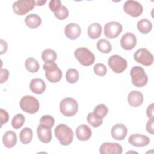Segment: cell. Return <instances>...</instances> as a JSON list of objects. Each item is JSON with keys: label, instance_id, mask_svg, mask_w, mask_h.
<instances>
[{"label": "cell", "instance_id": "5bb4252c", "mask_svg": "<svg viewBox=\"0 0 154 154\" xmlns=\"http://www.w3.org/2000/svg\"><path fill=\"white\" fill-rule=\"evenodd\" d=\"M81 28L79 25L75 23L67 24L64 28L66 36L70 40H76L81 34Z\"/></svg>", "mask_w": 154, "mask_h": 154}, {"label": "cell", "instance_id": "277c9868", "mask_svg": "<svg viewBox=\"0 0 154 154\" xmlns=\"http://www.w3.org/2000/svg\"><path fill=\"white\" fill-rule=\"evenodd\" d=\"M130 75L132 83L137 87H142L146 85L148 82V76L143 67L140 66H134L130 71Z\"/></svg>", "mask_w": 154, "mask_h": 154}, {"label": "cell", "instance_id": "d6986e66", "mask_svg": "<svg viewBox=\"0 0 154 154\" xmlns=\"http://www.w3.org/2000/svg\"><path fill=\"white\" fill-rule=\"evenodd\" d=\"M30 90L37 94H41L46 90V84L41 78H34L29 84Z\"/></svg>", "mask_w": 154, "mask_h": 154}, {"label": "cell", "instance_id": "ffe728a7", "mask_svg": "<svg viewBox=\"0 0 154 154\" xmlns=\"http://www.w3.org/2000/svg\"><path fill=\"white\" fill-rule=\"evenodd\" d=\"M2 142L5 147L12 148L17 143V137L14 132L12 131H7L3 135Z\"/></svg>", "mask_w": 154, "mask_h": 154}, {"label": "cell", "instance_id": "f35d334b", "mask_svg": "<svg viewBox=\"0 0 154 154\" xmlns=\"http://www.w3.org/2000/svg\"><path fill=\"white\" fill-rule=\"evenodd\" d=\"M9 76V72L8 70L5 69H1V79H0V82L1 84L4 83L5 82Z\"/></svg>", "mask_w": 154, "mask_h": 154}, {"label": "cell", "instance_id": "7a4b0ae2", "mask_svg": "<svg viewBox=\"0 0 154 154\" xmlns=\"http://www.w3.org/2000/svg\"><path fill=\"white\" fill-rule=\"evenodd\" d=\"M78 110L77 101L70 97H65L60 103V111L62 114L67 117L75 116Z\"/></svg>", "mask_w": 154, "mask_h": 154}, {"label": "cell", "instance_id": "9c48e42d", "mask_svg": "<svg viewBox=\"0 0 154 154\" xmlns=\"http://www.w3.org/2000/svg\"><path fill=\"white\" fill-rule=\"evenodd\" d=\"M124 11L134 17L140 16L143 11L142 5L137 1L128 0L123 5Z\"/></svg>", "mask_w": 154, "mask_h": 154}, {"label": "cell", "instance_id": "f1b7e54d", "mask_svg": "<svg viewBox=\"0 0 154 154\" xmlns=\"http://www.w3.org/2000/svg\"><path fill=\"white\" fill-rule=\"evenodd\" d=\"M108 112V108L106 105L101 103L97 105L94 109L93 113L99 119L104 118Z\"/></svg>", "mask_w": 154, "mask_h": 154}, {"label": "cell", "instance_id": "30bf717a", "mask_svg": "<svg viewBox=\"0 0 154 154\" xmlns=\"http://www.w3.org/2000/svg\"><path fill=\"white\" fill-rule=\"evenodd\" d=\"M123 29L122 25L117 22L111 21L104 26V34L108 38L113 39L117 37Z\"/></svg>", "mask_w": 154, "mask_h": 154}, {"label": "cell", "instance_id": "52a82bcc", "mask_svg": "<svg viewBox=\"0 0 154 154\" xmlns=\"http://www.w3.org/2000/svg\"><path fill=\"white\" fill-rule=\"evenodd\" d=\"M136 62L145 66H151L153 63V56L152 53L146 48L138 49L134 54Z\"/></svg>", "mask_w": 154, "mask_h": 154}, {"label": "cell", "instance_id": "ba28073f", "mask_svg": "<svg viewBox=\"0 0 154 154\" xmlns=\"http://www.w3.org/2000/svg\"><path fill=\"white\" fill-rule=\"evenodd\" d=\"M108 64L110 69L116 73H122L127 67V61L125 59L119 55L111 56L108 61Z\"/></svg>", "mask_w": 154, "mask_h": 154}, {"label": "cell", "instance_id": "d590c367", "mask_svg": "<svg viewBox=\"0 0 154 154\" xmlns=\"http://www.w3.org/2000/svg\"><path fill=\"white\" fill-rule=\"evenodd\" d=\"M61 2L60 0H51L49 3V7L52 11H55L61 6Z\"/></svg>", "mask_w": 154, "mask_h": 154}, {"label": "cell", "instance_id": "8fae6325", "mask_svg": "<svg viewBox=\"0 0 154 154\" xmlns=\"http://www.w3.org/2000/svg\"><path fill=\"white\" fill-rule=\"evenodd\" d=\"M122 152V146L117 143L106 142L101 144L99 148L101 154H121Z\"/></svg>", "mask_w": 154, "mask_h": 154}, {"label": "cell", "instance_id": "836d02e7", "mask_svg": "<svg viewBox=\"0 0 154 154\" xmlns=\"http://www.w3.org/2000/svg\"><path fill=\"white\" fill-rule=\"evenodd\" d=\"M54 13L55 16L59 20H64L69 16V10L64 5H61L59 9Z\"/></svg>", "mask_w": 154, "mask_h": 154}, {"label": "cell", "instance_id": "3957f363", "mask_svg": "<svg viewBox=\"0 0 154 154\" xmlns=\"http://www.w3.org/2000/svg\"><path fill=\"white\" fill-rule=\"evenodd\" d=\"M74 55L81 64L84 66L92 65L95 60V56L92 52L85 47H79L74 52Z\"/></svg>", "mask_w": 154, "mask_h": 154}, {"label": "cell", "instance_id": "7c38bea8", "mask_svg": "<svg viewBox=\"0 0 154 154\" xmlns=\"http://www.w3.org/2000/svg\"><path fill=\"white\" fill-rule=\"evenodd\" d=\"M128 142L133 146L141 147L146 146L150 143V138L143 134H134L130 135L128 138Z\"/></svg>", "mask_w": 154, "mask_h": 154}, {"label": "cell", "instance_id": "f546056e", "mask_svg": "<svg viewBox=\"0 0 154 154\" xmlns=\"http://www.w3.org/2000/svg\"><path fill=\"white\" fill-rule=\"evenodd\" d=\"M66 78L70 84L76 83L79 79V73L75 69H69L66 72Z\"/></svg>", "mask_w": 154, "mask_h": 154}, {"label": "cell", "instance_id": "7bdbcfd3", "mask_svg": "<svg viewBox=\"0 0 154 154\" xmlns=\"http://www.w3.org/2000/svg\"><path fill=\"white\" fill-rule=\"evenodd\" d=\"M35 5L42 6L46 2V1H35Z\"/></svg>", "mask_w": 154, "mask_h": 154}, {"label": "cell", "instance_id": "d6a6232c", "mask_svg": "<svg viewBox=\"0 0 154 154\" xmlns=\"http://www.w3.org/2000/svg\"><path fill=\"white\" fill-rule=\"evenodd\" d=\"M55 123V120L50 115H45L40 119V125L48 128H52Z\"/></svg>", "mask_w": 154, "mask_h": 154}, {"label": "cell", "instance_id": "74e56055", "mask_svg": "<svg viewBox=\"0 0 154 154\" xmlns=\"http://www.w3.org/2000/svg\"><path fill=\"white\" fill-rule=\"evenodd\" d=\"M57 64L54 62H49V63H45L43 66V69L45 71H49L52 70L53 69H55L56 68H58Z\"/></svg>", "mask_w": 154, "mask_h": 154}, {"label": "cell", "instance_id": "e0dca14e", "mask_svg": "<svg viewBox=\"0 0 154 154\" xmlns=\"http://www.w3.org/2000/svg\"><path fill=\"white\" fill-rule=\"evenodd\" d=\"M37 137L39 140L44 143H48L52 140V131L51 128H48L40 125L37 128Z\"/></svg>", "mask_w": 154, "mask_h": 154}, {"label": "cell", "instance_id": "8992f818", "mask_svg": "<svg viewBox=\"0 0 154 154\" xmlns=\"http://www.w3.org/2000/svg\"><path fill=\"white\" fill-rule=\"evenodd\" d=\"M35 5L33 0H18L15 1L12 5L14 12L19 16H23L32 10Z\"/></svg>", "mask_w": 154, "mask_h": 154}, {"label": "cell", "instance_id": "2e32d148", "mask_svg": "<svg viewBox=\"0 0 154 154\" xmlns=\"http://www.w3.org/2000/svg\"><path fill=\"white\" fill-rule=\"evenodd\" d=\"M92 132L90 128L85 124L80 125L76 129V136L79 141H85L90 138Z\"/></svg>", "mask_w": 154, "mask_h": 154}, {"label": "cell", "instance_id": "44dd1931", "mask_svg": "<svg viewBox=\"0 0 154 154\" xmlns=\"http://www.w3.org/2000/svg\"><path fill=\"white\" fill-rule=\"evenodd\" d=\"M25 23L26 25L30 28H36L40 25L42 19L40 17L36 14H30L26 16Z\"/></svg>", "mask_w": 154, "mask_h": 154}, {"label": "cell", "instance_id": "e575fe53", "mask_svg": "<svg viewBox=\"0 0 154 154\" xmlns=\"http://www.w3.org/2000/svg\"><path fill=\"white\" fill-rule=\"evenodd\" d=\"M94 72L96 75L99 76H103L106 74V67L102 63H97L93 67Z\"/></svg>", "mask_w": 154, "mask_h": 154}, {"label": "cell", "instance_id": "603a6c76", "mask_svg": "<svg viewBox=\"0 0 154 154\" xmlns=\"http://www.w3.org/2000/svg\"><path fill=\"white\" fill-rule=\"evenodd\" d=\"M45 76L46 79L51 82H58L62 78L61 70L58 67L52 70L46 71Z\"/></svg>", "mask_w": 154, "mask_h": 154}, {"label": "cell", "instance_id": "ac0fdd59", "mask_svg": "<svg viewBox=\"0 0 154 154\" xmlns=\"http://www.w3.org/2000/svg\"><path fill=\"white\" fill-rule=\"evenodd\" d=\"M143 94L137 90L131 91L128 96V102L129 104L132 107H138L143 102Z\"/></svg>", "mask_w": 154, "mask_h": 154}, {"label": "cell", "instance_id": "4316f807", "mask_svg": "<svg viewBox=\"0 0 154 154\" xmlns=\"http://www.w3.org/2000/svg\"><path fill=\"white\" fill-rule=\"evenodd\" d=\"M41 57L45 63L54 62L57 60V54L53 49H46L42 52Z\"/></svg>", "mask_w": 154, "mask_h": 154}, {"label": "cell", "instance_id": "83f0119b", "mask_svg": "<svg viewBox=\"0 0 154 154\" xmlns=\"http://www.w3.org/2000/svg\"><path fill=\"white\" fill-rule=\"evenodd\" d=\"M97 49L104 54H108L112 49V46L110 42L105 39H100L97 41L96 45Z\"/></svg>", "mask_w": 154, "mask_h": 154}, {"label": "cell", "instance_id": "cb8c5ba5", "mask_svg": "<svg viewBox=\"0 0 154 154\" xmlns=\"http://www.w3.org/2000/svg\"><path fill=\"white\" fill-rule=\"evenodd\" d=\"M33 137L32 131L30 128L26 127L21 130L19 134V139L22 143L27 144L32 141Z\"/></svg>", "mask_w": 154, "mask_h": 154}, {"label": "cell", "instance_id": "6da1fadb", "mask_svg": "<svg viewBox=\"0 0 154 154\" xmlns=\"http://www.w3.org/2000/svg\"><path fill=\"white\" fill-rule=\"evenodd\" d=\"M55 135L59 143L63 146H68L73 140V132L66 124L60 123L55 129Z\"/></svg>", "mask_w": 154, "mask_h": 154}, {"label": "cell", "instance_id": "b9f144b4", "mask_svg": "<svg viewBox=\"0 0 154 154\" xmlns=\"http://www.w3.org/2000/svg\"><path fill=\"white\" fill-rule=\"evenodd\" d=\"M1 53L0 54L2 55L5 53L7 50V42L2 39H1Z\"/></svg>", "mask_w": 154, "mask_h": 154}, {"label": "cell", "instance_id": "9a60e30c", "mask_svg": "<svg viewBox=\"0 0 154 154\" xmlns=\"http://www.w3.org/2000/svg\"><path fill=\"white\" fill-rule=\"evenodd\" d=\"M128 129L126 126L122 123L114 125L111 131L112 137L116 140H123L126 136Z\"/></svg>", "mask_w": 154, "mask_h": 154}, {"label": "cell", "instance_id": "60d3db41", "mask_svg": "<svg viewBox=\"0 0 154 154\" xmlns=\"http://www.w3.org/2000/svg\"><path fill=\"white\" fill-rule=\"evenodd\" d=\"M146 114L149 119L153 118V103H151L147 108Z\"/></svg>", "mask_w": 154, "mask_h": 154}, {"label": "cell", "instance_id": "8d00e7d4", "mask_svg": "<svg viewBox=\"0 0 154 154\" xmlns=\"http://www.w3.org/2000/svg\"><path fill=\"white\" fill-rule=\"evenodd\" d=\"M9 119V116L8 112L3 109H0V122H1V127L4 124L6 123Z\"/></svg>", "mask_w": 154, "mask_h": 154}, {"label": "cell", "instance_id": "1f68e13d", "mask_svg": "<svg viewBox=\"0 0 154 154\" xmlns=\"http://www.w3.org/2000/svg\"><path fill=\"white\" fill-rule=\"evenodd\" d=\"M87 120L88 123L94 128H97L100 126L102 123V119H99L96 116L93 112H90L87 117Z\"/></svg>", "mask_w": 154, "mask_h": 154}, {"label": "cell", "instance_id": "4dcf8cb0", "mask_svg": "<svg viewBox=\"0 0 154 154\" xmlns=\"http://www.w3.org/2000/svg\"><path fill=\"white\" fill-rule=\"evenodd\" d=\"M25 117L22 114H17L15 115L12 120H11V125L13 128L15 129H18L20 128L25 123Z\"/></svg>", "mask_w": 154, "mask_h": 154}, {"label": "cell", "instance_id": "ab89813d", "mask_svg": "<svg viewBox=\"0 0 154 154\" xmlns=\"http://www.w3.org/2000/svg\"><path fill=\"white\" fill-rule=\"evenodd\" d=\"M153 125H154V119L153 118L150 119L146 124V130L149 133H150L151 134H153V133H154Z\"/></svg>", "mask_w": 154, "mask_h": 154}, {"label": "cell", "instance_id": "484cf974", "mask_svg": "<svg viewBox=\"0 0 154 154\" xmlns=\"http://www.w3.org/2000/svg\"><path fill=\"white\" fill-rule=\"evenodd\" d=\"M25 67L26 69L31 73H35L38 71L40 65L38 62L32 57L28 58L25 63Z\"/></svg>", "mask_w": 154, "mask_h": 154}, {"label": "cell", "instance_id": "d4e9b609", "mask_svg": "<svg viewBox=\"0 0 154 154\" xmlns=\"http://www.w3.org/2000/svg\"><path fill=\"white\" fill-rule=\"evenodd\" d=\"M137 26L138 30L144 34L149 33L152 29V22L147 19H142L139 20Z\"/></svg>", "mask_w": 154, "mask_h": 154}, {"label": "cell", "instance_id": "5b68a950", "mask_svg": "<svg viewBox=\"0 0 154 154\" xmlns=\"http://www.w3.org/2000/svg\"><path fill=\"white\" fill-rule=\"evenodd\" d=\"M19 105L21 109L29 114L36 113L40 107L38 99L31 95L23 96L20 99Z\"/></svg>", "mask_w": 154, "mask_h": 154}, {"label": "cell", "instance_id": "4fadbf2b", "mask_svg": "<svg viewBox=\"0 0 154 154\" xmlns=\"http://www.w3.org/2000/svg\"><path fill=\"white\" fill-rule=\"evenodd\" d=\"M137 44V38L132 32H126L123 34L120 39V45L125 50L132 49Z\"/></svg>", "mask_w": 154, "mask_h": 154}, {"label": "cell", "instance_id": "7402d4cb", "mask_svg": "<svg viewBox=\"0 0 154 154\" xmlns=\"http://www.w3.org/2000/svg\"><path fill=\"white\" fill-rule=\"evenodd\" d=\"M88 37L91 39L99 38L102 34V26L98 23H93L89 25L87 29Z\"/></svg>", "mask_w": 154, "mask_h": 154}]
</instances>
